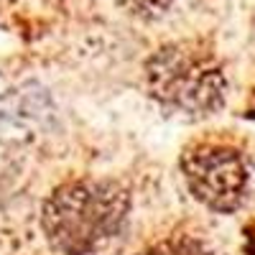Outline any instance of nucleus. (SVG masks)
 Instances as JSON below:
<instances>
[{
	"label": "nucleus",
	"instance_id": "nucleus-3",
	"mask_svg": "<svg viewBox=\"0 0 255 255\" xmlns=\"http://www.w3.org/2000/svg\"><path fill=\"white\" fill-rule=\"evenodd\" d=\"M181 176L202 207L230 215L248 197V161L235 145L202 140L189 145L181 156Z\"/></svg>",
	"mask_w": 255,
	"mask_h": 255
},
{
	"label": "nucleus",
	"instance_id": "nucleus-2",
	"mask_svg": "<svg viewBox=\"0 0 255 255\" xmlns=\"http://www.w3.org/2000/svg\"><path fill=\"white\" fill-rule=\"evenodd\" d=\"M145 87L161 110L184 120H204L227 100L222 67L194 44H166L153 51L145 61Z\"/></svg>",
	"mask_w": 255,
	"mask_h": 255
},
{
	"label": "nucleus",
	"instance_id": "nucleus-1",
	"mask_svg": "<svg viewBox=\"0 0 255 255\" xmlns=\"http://www.w3.org/2000/svg\"><path fill=\"white\" fill-rule=\"evenodd\" d=\"M130 215V191L118 181L82 179L56 186L41 207V230L61 255H95Z\"/></svg>",
	"mask_w": 255,
	"mask_h": 255
},
{
	"label": "nucleus",
	"instance_id": "nucleus-4",
	"mask_svg": "<svg viewBox=\"0 0 255 255\" xmlns=\"http://www.w3.org/2000/svg\"><path fill=\"white\" fill-rule=\"evenodd\" d=\"M138 255H212V250L207 248L204 240L186 235V232H179V235H171L151 248H145Z\"/></svg>",
	"mask_w": 255,
	"mask_h": 255
}]
</instances>
